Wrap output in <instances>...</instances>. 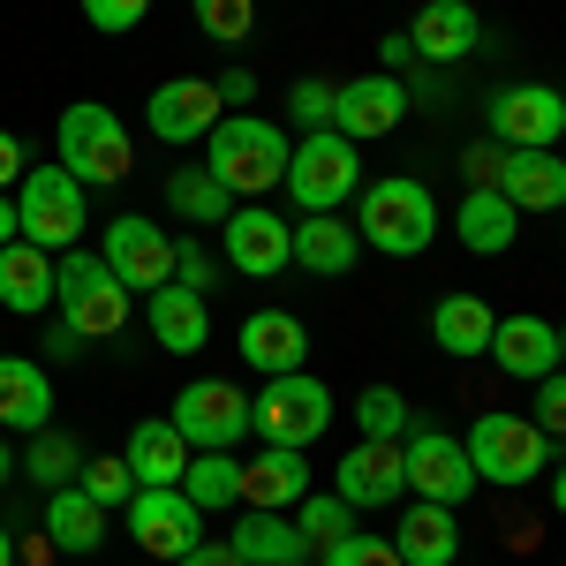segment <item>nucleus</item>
<instances>
[{"instance_id":"f257e3e1","label":"nucleus","mask_w":566,"mask_h":566,"mask_svg":"<svg viewBox=\"0 0 566 566\" xmlns=\"http://www.w3.org/2000/svg\"><path fill=\"white\" fill-rule=\"evenodd\" d=\"M348 205H355V212H348L355 242H363V250H378V258H423V250L438 242V197L416 175L363 181Z\"/></svg>"},{"instance_id":"f03ea898","label":"nucleus","mask_w":566,"mask_h":566,"mask_svg":"<svg viewBox=\"0 0 566 566\" xmlns=\"http://www.w3.org/2000/svg\"><path fill=\"white\" fill-rule=\"evenodd\" d=\"M205 167L227 181L234 205H242V197L258 205V197H272L280 175H287V136H280V122H258V114H219L212 136H205Z\"/></svg>"},{"instance_id":"7ed1b4c3","label":"nucleus","mask_w":566,"mask_h":566,"mask_svg":"<svg viewBox=\"0 0 566 566\" xmlns=\"http://www.w3.org/2000/svg\"><path fill=\"white\" fill-rule=\"evenodd\" d=\"M15 242H31L45 258H61V250H76L91 227V197L84 181L69 175V167H23L15 175Z\"/></svg>"},{"instance_id":"20e7f679","label":"nucleus","mask_w":566,"mask_h":566,"mask_svg":"<svg viewBox=\"0 0 566 566\" xmlns=\"http://www.w3.org/2000/svg\"><path fill=\"white\" fill-rule=\"evenodd\" d=\"M461 453H469L476 483H499V491H522V483H536L559 461V446L536 431L528 416H514V408H483L476 423H469V438H461Z\"/></svg>"},{"instance_id":"39448f33","label":"nucleus","mask_w":566,"mask_h":566,"mask_svg":"<svg viewBox=\"0 0 566 566\" xmlns=\"http://www.w3.org/2000/svg\"><path fill=\"white\" fill-rule=\"evenodd\" d=\"M53 151H61V167L98 189H114V181H129L136 167V136L129 122L114 114V106H98V98H76V106H61V129H53Z\"/></svg>"},{"instance_id":"423d86ee","label":"nucleus","mask_w":566,"mask_h":566,"mask_svg":"<svg viewBox=\"0 0 566 566\" xmlns=\"http://www.w3.org/2000/svg\"><path fill=\"white\" fill-rule=\"evenodd\" d=\"M53 310H61V325L91 348V340H114L129 325V287L91 258V250H61L53 258Z\"/></svg>"},{"instance_id":"0eeeda50","label":"nucleus","mask_w":566,"mask_h":566,"mask_svg":"<svg viewBox=\"0 0 566 566\" xmlns=\"http://www.w3.org/2000/svg\"><path fill=\"white\" fill-rule=\"evenodd\" d=\"M280 189L295 197V212H340L363 189V144H348V136H333V129H310L303 144H287Z\"/></svg>"},{"instance_id":"6e6552de","label":"nucleus","mask_w":566,"mask_h":566,"mask_svg":"<svg viewBox=\"0 0 566 566\" xmlns=\"http://www.w3.org/2000/svg\"><path fill=\"white\" fill-rule=\"evenodd\" d=\"M325 431H333V392H325V378H310V370L264 378V392L250 400V438H264V446L310 453Z\"/></svg>"},{"instance_id":"1a4fd4ad","label":"nucleus","mask_w":566,"mask_h":566,"mask_svg":"<svg viewBox=\"0 0 566 566\" xmlns=\"http://www.w3.org/2000/svg\"><path fill=\"white\" fill-rule=\"evenodd\" d=\"M167 423L181 431L189 453H234L250 438V392H234L227 378H189L175 392V416Z\"/></svg>"},{"instance_id":"9d476101","label":"nucleus","mask_w":566,"mask_h":566,"mask_svg":"<svg viewBox=\"0 0 566 566\" xmlns=\"http://www.w3.org/2000/svg\"><path fill=\"white\" fill-rule=\"evenodd\" d=\"M98 264L129 295H151V287L175 280V234H159V219H144V212H122V219H106V234H98Z\"/></svg>"},{"instance_id":"9b49d317","label":"nucleus","mask_w":566,"mask_h":566,"mask_svg":"<svg viewBox=\"0 0 566 566\" xmlns=\"http://www.w3.org/2000/svg\"><path fill=\"white\" fill-rule=\"evenodd\" d=\"M400 476L416 499H431V506H469V491H476V469H469V453H461V438L453 431H431V423H416V431L400 438Z\"/></svg>"},{"instance_id":"f8f14e48","label":"nucleus","mask_w":566,"mask_h":566,"mask_svg":"<svg viewBox=\"0 0 566 566\" xmlns=\"http://www.w3.org/2000/svg\"><path fill=\"white\" fill-rule=\"evenodd\" d=\"M122 522H129V536H136L144 559H167V566L205 536V514L181 499V483H136L129 506H122Z\"/></svg>"},{"instance_id":"ddd939ff","label":"nucleus","mask_w":566,"mask_h":566,"mask_svg":"<svg viewBox=\"0 0 566 566\" xmlns=\"http://www.w3.org/2000/svg\"><path fill=\"white\" fill-rule=\"evenodd\" d=\"M483 122H491V144H499V151H559L566 98L552 84H506L483 106Z\"/></svg>"},{"instance_id":"4468645a","label":"nucleus","mask_w":566,"mask_h":566,"mask_svg":"<svg viewBox=\"0 0 566 566\" xmlns=\"http://www.w3.org/2000/svg\"><path fill=\"white\" fill-rule=\"evenodd\" d=\"M219 258L234 264L242 280H280L287 272V219L272 205H234L219 219Z\"/></svg>"},{"instance_id":"2eb2a0df","label":"nucleus","mask_w":566,"mask_h":566,"mask_svg":"<svg viewBox=\"0 0 566 566\" xmlns=\"http://www.w3.org/2000/svg\"><path fill=\"white\" fill-rule=\"evenodd\" d=\"M400 114H408V84L400 76H348V84H333V136H348V144H378V136L400 129Z\"/></svg>"},{"instance_id":"dca6fc26","label":"nucleus","mask_w":566,"mask_h":566,"mask_svg":"<svg viewBox=\"0 0 566 566\" xmlns=\"http://www.w3.org/2000/svg\"><path fill=\"white\" fill-rule=\"evenodd\" d=\"M219 122V98L205 76H167V84L144 98V129L159 136V144H175V151H189V144H205Z\"/></svg>"},{"instance_id":"f3484780","label":"nucleus","mask_w":566,"mask_h":566,"mask_svg":"<svg viewBox=\"0 0 566 566\" xmlns=\"http://www.w3.org/2000/svg\"><path fill=\"white\" fill-rule=\"evenodd\" d=\"M483 355H491L514 386H536V378H552V370H559L566 340H559V325H552V317H499Z\"/></svg>"},{"instance_id":"a211bd4d","label":"nucleus","mask_w":566,"mask_h":566,"mask_svg":"<svg viewBox=\"0 0 566 566\" xmlns=\"http://www.w3.org/2000/svg\"><path fill=\"white\" fill-rule=\"evenodd\" d=\"M234 355L264 370V378H280V370H303L310 363V325L295 310H250L242 317V333H234Z\"/></svg>"},{"instance_id":"6ab92c4d","label":"nucleus","mask_w":566,"mask_h":566,"mask_svg":"<svg viewBox=\"0 0 566 566\" xmlns=\"http://www.w3.org/2000/svg\"><path fill=\"white\" fill-rule=\"evenodd\" d=\"M144 325H151V348L159 355H197L212 340V303L197 295V287H151L144 295Z\"/></svg>"},{"instance_id":"aec40b11","label":"nucleus","mask_w":566,"mask_h":566,"mask_svg":"<svg viewBox=\"0 0 566 566\" xmlns=\"http://www.w3.org/2000/svg\"><path fill=\"white\" fill-rule=\"evenodd\" d=\"M400 491H408V476H400V446H378V438H363V446H348L340 453V483H333V499L340 506H400Z\"/></svg>"},{"instance_id":"412c9836","label":"nucleus","mask_w":566,"mask_h":566,"mask_svg":"<svg viewBox=\"0 0 566 566\" xmlns=\"http://www.w3.org/2000/svg\"><path fill=\"white\" fill-rule=\"evenodd\" d=\"M491 189H499L514 212H559L566 205V159L559 151H499Z\"/></svg>"},{"instance_id":"4be33fe9","label":"nucleus","mask_w":566,"mask_h":566,"mask_svg":"<svg viewBox=\"0 0 566 566\" xmlns=\"http://www.w3.org/2000/svg\"><path fill=\"white\" fill-rule=\"evenodd\" d=\"M355 258H363V242H355V227L340 212L287 219V264H303V272H317V280H340Z\"/></svg>"},{"instance_id":"5701e85b","label":"nucleus","mask_w":566,"mask_h":566,"mask_svg":"<svg viewBox=\"0 0 566 566\" xmlns=\"http://www.w3.org/2000/svg\"><path fill=\"white\" fill-rule=\"evenodd\" d=\"M476 45H483V15L469 0H423L416 23H408V53H423V61H469Z\"/></svg>"},{"instance_id":"b1692460","label":"nucleus","mask_w":566,"mask_h":566,"mask_svg":"<svg viewBox=\"0 0 566 566\" xmlns=\"http://www.w3.org/2000/svg\"><path fill=\"white\" fill-rule=\"evenodd\" d=\"M53 423V378L39 355H0V431H45Z\"/></svg>"},{"instance_id":"393cba45","label":"nucleus","mask_w":566,"mask_h":566,"mask_svg":"<svg viewBox=\"0 0 566 566\" xmlns=\"http://www.w3.org/2000/svg\"><path fill=\"white\" fill-rule=\"evenodd\" d=\"M400 566H453L461 559V522H453V506H431V499H416V506H400V536H386Z\"/></svg>"},{"instance_id":"a878e982","label":"nucleus","mask_w":566,"mask_h":566,"mask_svg":"<svg viewBox=\"0 0 566 566\" xmlns=\"http://www.w3.org/2000/svg\"><path fill=\"white\" fill-rule=\"evenodd\" d=\"M303 491H310V461L295 446H264L258 461H242V506H258V514H287Z\"/></svg>"},{"instance_id":"bb28decb","label":"nucleus","mask_w":566,"mask_h":566,"mask_svg":"<svg viewBox=\"0 0 566 566\" xmlns=\"http://www.w3.org/2000/svg\"><path fill=\"white\" fill-rule=\"evenodd\" d=\"M45 544H53V552H69V559H91V552L106 544V506L84 499L76 483L45 491Z\"/></svg>"},{"instance_id":"cd10ccee","label":"nucleus","mask_w":566,"mask_h":566,"mask_svg":"<svg viewBox=\"0 0 566 566\" xmlns=\"http://www.w3.org/2000/svg\"><path fill=\"white\" fill-rule=\"evenodd\" d=\"M227 552L242 566H287V559H310L303 528L287 522V514H258V506H242V522L227 528Z\"/></svg>"},{"instance_id":"c85d7f7f","label":"nucleus","mask_w":566,"mask_h":566,"mask_svg":"<svg viewBox=\"0 0 566 566\" xmlns=\"http://www.w3.org/2000/svg\"><path fill=\"white\" fill-rule=\"evenodd\" d=\"M453 227H461V250H476V258H506V250H514V234H522V212H514V205L483 181V189H469V197H461Z\"/></svg>"},{"instance_id":"c756f323","label":"nucleus","mask_w":566,"mask_h":566,"mask_svg":"<svg viewBox=\"0 0 566 566\" xmlns=\"http://www.w3.org/2000/svg\"><path fill=\"white\" fill-rule=\"evenodd\" d=\"M0 310H15V317L53 310V258L45 250H31V242H8L0 250Z\"/></svg>"},{"instance_id":"7c9ffc66","label":"nucleus","mask_w":566,"mask_h":566,"mask_svg":"<svg viewBox=\"0 0 566 566\" xmlns=\"http://www.w3.org/2000/svg\"><path fill=\"white\" fill-rule=\"evenodd\" d=\"M491 325H499V317H491L483 295H446V303L431 310V340L453 355V363H476V355L491 348Z\"/></svg>"},{"instance_id":"2f4dec72","label":"nucleus","mask_w":566,"mask_h":566,"mask_svg":"<svg viewBox=\"0 0 566 566\" xmlns=\"http://www.w3.org/2000/svg\"><path fill=\"white\" fill-rule=\"evenodd\" d=\"M122 461H129L136 483H181V469H189V446H181V431L167 423V416H151V423H136V431H129Z\"/></svg>"},{"instance_id":"473e14b6","label":"nucleus","mask_w":566,"mask_h":566,"mask_svg":"<svg viewBox=\"0 0 566 566\" xmlns=\"http://www.w3.org/2000/svg\"><path fill=\"white\" fill-rule=\"evenodd\" d=\"M181 499L212 522L227 506H242V461L234 453H189V469H181Z\"/></svg>"},{"instance_id":"72a5a7b5","label":"nucleus","mask_w":566,"mask_h":566,"mask_svg":"<svg viewBox=\"0 0 566 566\" xmlns=\"http://www.w3.org/2000/svg\"><path fill=\"white\" fill-rule=\"evenodd\" d=\"M167 212L189 219V227H219V219L234 212V197H227V181L212 167H175L167 175Z\"/></svg>"},{"instance_id":"f704fd0d","label":"nucleus","mask_w":566,"mask_h":566,"mask_svg":"<svg viewBox=\"0 0 566 566\" xmlns=\"http://www.w3.org/2000/svg\"><path fill=\"white\" fill-rule=\"evenodd\" d=\"M76 469H84V446L69 431H31V453H23V476L39 483V491H61V483H76Z\"/></svg>"},{"instance_id":"c9c22d12","label":"nucleus","mask_w":566,"mask_h":566,"mask_svg":"<svg viewBox=\"0 0 566 566\" xmlns=\"http://www.w3.org/2000/svg\"><path fill=\"white\" fill-rule=\"evenodd\" d=\"M355 423H363V438H378V446H400V438L416 431V408L400 400V386H363L355 392Z\"/></svg>"},{"instance_id":"e433bc0d","label":"nucleus","mask_w":566,"mask_h":566,"mask_svg":"<svg viewBox=\"0 0 566 566\" xmlns=\"http://www.w3.org/2000/svg\"><path fill=\"white\" fill-rule=\"evenodd\" d=\"M287 522L303 528V544L317 552V544H333V536H348V528H355V506H340L333 491H303V499L287 506Z\"/></svg>"},{"instance_id":"4c0bfd02","label":"nucleus","mask_w":566,"mask_h":566,"mask_svg":"<svg viewBox=\"0 0 566 566\" xmlns=\"http://www.w3.org/2000/svg\"><path fill=\"white\" fill-rule=\"evenodd\" d=\"M76 491H84V499H98V506L114 514V506H129L136 476H129V461H122V453H98V461H84V469H76Z\"/></svg>"},{"instance_id":"58836bf2","label":"nucleus","mask_w":566,"mask_h":566,"mask_svg":"<svg viewBox=\"0 0 566 566\" xmlns=\"http://www.w3.org/2000/svg\"><path fill=\"white\" fill-rule=\"evenodd\" d=\"M189 15H197V31H205L212 45H234V39H250L258 0H189Z\"/></svg>"},{"instance_id":"ea45409f","label":"nucleus","mask_w":566,"mask_h":566,"mask_svg":"<svg viewBox=\"0 0 566 566\" xmlns=\"http://www.w3.org/2000/svg\"><path fill=\"white\" fill-rule=\"evenodd\" d=\"M317 566H400V552L386 536H370V528H348V536L317 544Z\"/></svg>"},{"instance_id":"a19ab883","label":"nucleus","mask_w":566,"mask_h":566,"mask_svg":"<svg viewBox=\"0 0 566 566\" xmlns=\"http://www.w3.org/2000/svg\"><path fill=\"white\" fill-rule=\"evenodd\" d=\"M144 15H151V0H84V23L106 31V39H129Z\"/></svg>"},{"instance_id":"79ce46f5","label":"nucleus","mask_w":566,"mask_h":566,"mask_svg":"<svg viewBox=\"0 0 566 566\" xmlns=\"http://www.w3.org/2000/svg\"><path fill=\"white\" fill-rule=\"evenodd\" d=\"M287 114H295L303 129H333V84H317V76H303V84L287 91Z\"/></svg>"},{"instance_id":"37998d69","label":"nucleus","mask_w":566,"mask_h":566,"mask_svg":"<svg viewBox=\"0 0 566 566\" xmlns=\"http://www.w3.org/2000/svg\"><path fill=\"white\" fill-rule=\"evenodd\" d=\"M528 423L559 446V431H566V386H559V370H552V378H536V408H528Z\"/></svg>"},{"instance_id":"c03bdc74","label":"nucleus","mask_w":566,"mask_h":566,"mask_svg":"<svg viewBox=\"0 0 566 566\" xmlns=\"http://www.w3.org/2000/svg\"><path fill=\"white\" fill-rule=\"evenodd\" d=\"M212 272H219V258L205 250V242H175V287H212Z\"/></svg>"},{"instance_id":"a18cd8bd","label":"nucleus","mask_w":566,"mask_h":566,"mask_svg":"<svg viewBox=\"0 0 566 566\" xmlns=\"http://www.w3.org/2000/svg\"><path fill=\"white\" fill-rule=\"evenodd\" d=\"M212 98H219V106H250V98H258V76H250V69H219Z\"/></svg>"},{"instance_id":"49530a36","label":"nucleus","mask_w":566,"mask_h":566,"mask_svg":"<svg viewBox=\"0 0 566 566\" xmlns=\"http://www.w3.org/2000/svg\"><path fill=\"white\" fill-rule=\"evenodd\" d=\"M175 566H242V559H234L227 544H212V536H197V544H189V552H181Z\"/></svg>"},{"instance_id":"de8ad7c7","label":"nucleus","mask_w":566,"mask_h":566,"mask_svg":"<svg viewBox=\"0 0 566 566\" xmlns=\"http://www.w3.org/2000/svg\"><path fill=\"white\" fill-rule=\"evenodd\" d=\"M461 167H469V181L483 189V181L499 175V144H469V151H461Z\"/></svg>"},{"instance_id":"09e8293b","label":"nucleus","mask_w":566,"mask_h":566,"mask_svg":"<svg viewBox=\"0 0 566 566\" xmlns=\"http://www.w3.org/2000/svg\"><path fill=\"white\" fill-rule=\"evenodd\" d=\"M15 175H23V144L0 129V189H15Z\"/></svg>"},{"instance_id":"8fccbe9b","label":"nucleus","mask_w":566,"mask_h":566,"mask_svg":"<svg viewBox=\"0 0 566 566\" xmlns=\"http://www.w3.org/2000/svg\"><path fill=\"white\" fill-rule=\"evenodd\" d=\"M45 355H53V363H76V355H84V340H76L69 325H53V333H45Z\"/></svg>"},{"instance_id":"3c124183","label":"nucleus","mask_w":566,"mask_h":566,"mask_svg":"<svg viewBox=\"0 0 566 566\" xmlns=\"http://www.w3.org/2000/svg\"><path fill=\"white\" fill-rule=\"evenodd\" d=\"M378 61H386V76H392V69H408V61H416V53H408V39H400V31H392V39L378 45Z\"/></svg>"},{"instance_id":"603ef678","label":"nucleus","mask_w":566,"mask_h":566,"mask_svg":"<svg viewBox=\"0 0 566 566\" xmlns=\"http://www.w3.org/2000/svg\"><path fill=\"white\" fill-rule=\"evenodd\" d=\"M8 242H15V197L0 189V250H8Z\"/></svg>"},{"instance_id":"864d4df0","label":"nucleus","mask_w":566,"mask_h":566,"mask_svg":"<svg viewBox=\"0 0 566 566\" xmlns=\"http://www.w3.org/2000/svg\"><path fill=\"white\" fill-rule=\"evenodd\" d=\"M15 476V453H8V438H0V483Z\"/></svg>"},{"instance_id":"5fc2aeb1","label":"nucleus","mask_w":566,"mask_h":566,"mask_svg":"<svg viewBox=\"0 0 566 566\" xmlns=\"http://www.w3.org/2000/svg\"><path fill=\"white\" fill-rule=\"evenodd\" d=\"M0 566H15V536L8 528H0Z\"/></svg>"},{"instance_id":"6e6d98bb","label":"nucleus","mask_w":566,"mask_h":566,"mask_svg":"<svg viewBox=\"0 0 566 566\" xmlns=\"http://www.w3.org/2000/svg\"><path fill=\"white\" fill-rule=\"evenodd\" d=\"M287 566H317V559H287Z\"/></svg>"}]
</instances>
